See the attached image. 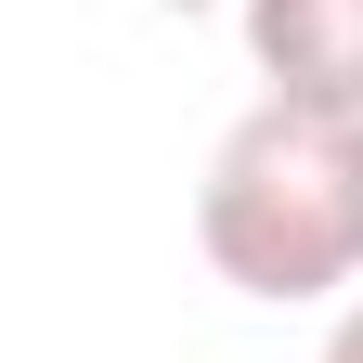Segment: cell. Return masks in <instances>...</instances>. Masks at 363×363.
<instances>
[{
  "instance_id": "3957f363",
  "label": "cell",
  "mask_w": 363,
  "mask_h": 363,
  "mask_svg": "<svg viewBox=\"0 0 363 363\" xmlns=\"http://www.w3.org/2000/svg\"><path fill=\"white\" fill-rule=\"evenodd\" d=\"M325 363H363V298L337 311V337H325Z\"/></svg>"
},
{
  "instance_id": "277c9868",
  "label": "cell",
  "mask_w": 363,
  "mask_h": 363,
  "mask_svg": "<svg viewBox=\"0 0 363 363\" xmlns=\"http://www.w3.org/2000/svg\"><path fill=\"white\" fill-rule=\"evenodd\" d=\"M156 13H208V0H156Z\"/></svg>"
},
{
  "instance_id": "7a4b0ae2",
  "label": "cell",
  "mask_w": 363,
  "mask_h": 363,
  "mask_svg": "<svg viewBox=\"0 0 363 363\" xmlns=\"http://www.w3.org/2000/svg\"><path fill=\"white\" fill-rule=\"evenodd\" d=\"M247 65L272 78L259 104L363 117V0H247Z\"/></svg>"
},
{
  "instance_id": "6da1fadb",
  "label": "cell",
  "mask_w": 363,
  "mask_h": 363,
  "mask_svg": "<svg viewBox=\"0 0 363 363\" xmlns=\"http://www.w3.org/2000/svg\"><path fill=\"white\" fill-rule=\"evenodd\" d=\"M195 247L234 298H337L363 286V117L247 104L195 182Z\"/></svg>"
}]
</instances>
